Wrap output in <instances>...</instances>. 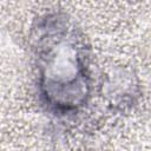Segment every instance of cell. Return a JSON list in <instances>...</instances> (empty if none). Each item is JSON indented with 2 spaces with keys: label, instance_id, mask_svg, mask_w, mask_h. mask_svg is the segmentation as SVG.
Instances as JSON below:
<instances>
[{
  "label": "cell",
  "instance_id": "obj_1",
  "mask_svg": "<svg viewBox=\"0 0 151 151\" xmlns=\"http://www.w3.org/2000/svg\"><path fill=\"white\" fill-rule=\"evenodd\" d=\"M38 91L47 110L76 113L91 96L88 50L81 31L66 14L44 17L34 28Z\"/></svg>",
  "mask_w": 151,
  "mask_h": 151
}]
</instances>
